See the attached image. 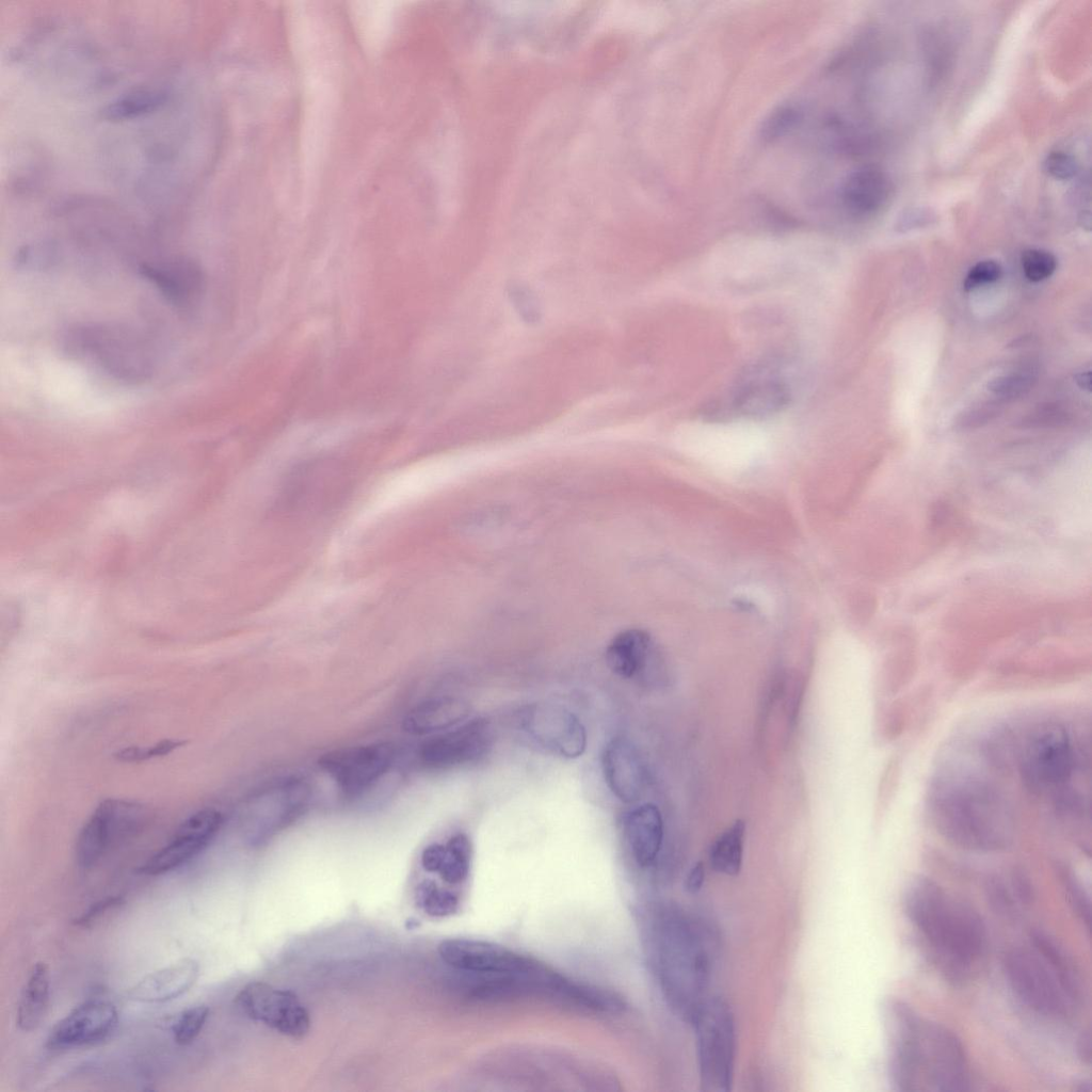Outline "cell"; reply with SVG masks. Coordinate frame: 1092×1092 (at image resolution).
<instances>
[{"label": "cell", "mask_w": 1092, "mask_h": 1092, "mask_svg": "<svg viewBox=\"0 0 1092 1092\" xmlns=\"http://www.w3.org/2000/svg\"><path fill=\"white\" fill-rule=\"evenodd\" d=\"M703 927L674 904L654 909L648 927L651 956L664 995L691 1022L707 998L710 953Z\"/></svg>", "instance_id": "obj_1"}, {"label": "cell", "mask_w": 1092, "mask_h": 1092, "mask_svg": "<svg viewBox=\"0 0 1092 1092\" xmlns=\"http://www.w3.org/2000/svg\"><path fill=\"white\" fill-rule=\"evenodd\" d=\"M906 917L952 980H962L982 953L986 932L974 906L949 897L932 879L918 876L904 892Z\"/></svg>", "instance_id": "obj_2"}, {"label": "cell", "mask_w": 1092, "mask_h": 1092, "mask_svg": "<svg viewBox=\"0 0 1092 1092\" xmlns=\"http://www.w3.org/2000/svg\"><path fill=\"white\" fill-rule=\"evenodd\" d=\"M931 815L937 830L965 849L995 851L1011 838L1008 805L986 780L968 772H951L934 784Z\"/></svg>", "instance_id": "obj_3"}, {"label": "cell", "mask_w": 1092, "mask_h": 1092, "mask_svg": "<svg viewBox=\"0 0 1092 1092\" xmlns=\"http://www.w3.org/2000/svg\"><path fill=\"white\" fill-rule=\"evenodd\" d=\"M694 1027L702 1089L727 1092L734 1077L736 1033L733 1013L720 998L707 997L694 1013Z\"/></svg>", "instance_id": "obj_4"}, {"label": "cell", "mask_w": 1092, "mask_h": 1092, "mask_svg": "<svg viewBox=\"0 0 1092 1092\" xmlns=\"http://www.w3.org/2000/svg\"><path fill=\"white\" fill-rule=\"evenodd\" d=\"M1078 755L1067 728L1057 722L1039 725L1021 754L1022 778L1034 793H1057L1071 782Z\"/></svg>", "instance_id": "obj_5"}, {"label": "cell", "mask_w": 1092, "mask_h": 1092, "mask_svg": "<svg viewBox=\"0 0 1092 1092\" xmlns=\"http://www.w3.org/2000/svg\"><path fill=\"white\" fill-rule=\"evenodd\" d=\"M1003 967L1012 991L1030 1009L1045 1015L1066 1016L1076 1003L1034 949L1008 950Z\"/></svg>", "instance_id": "obj_6"}, {"label": "cell", "mask_w": 1092, "mask_h": 1092, "mask_svg": "<svg viewBox=\"0 0 1092 1092\" xmlns=\"http://www.w3.org/2000/svg\"><path fill=\"white\" fill-rule=\"evenodd\" d=\"M929 1090L968 1091L970 1071L961 1039L950 1028L922 1019L920 1040V1079Z\"/></svg>", "instance_id": "obj_7"}, {"label": "cell", "mask_w": 1092, "mask_h": 1092, "mask_svg": "<svg viewBox=\"0 0 1092 1092\" xmlns=\"http://www.w3.org/2000/svg\"><path fill=\"white\" fill-rule=\"evenodd\" d=\"M883 1016L893 1089L899 1092L916 1091L920 1082L922 1018L910 1005L895 997L885 1001Z\"/></svg>", "instance_id": "obj_8"}, {"label": "cell", "mask_w": 1092, "mask_h": 1092, "mask_svg": "<svg viewBox=\"0 0 1092 1092\" xmlns=\"http://www.w3.org/2000/svg\"><path fill=\"white\" fill-rule=\"evenodd\" d=\"M440 959L460 973L537 977L549 967L503 946L472 938H448L437 948Z\"/></svg>", "instance_id": "obj_9"}, {"label": "cell", "mask_w": 1092, "mask_h": 1092, "mask_svg": "<svg viewBox=\"0 0 1092 1092\" xmlns=\"http://www.w3.org/2000/svg\"><path fill=\"white\" fill-rule=\"evenodd\" d=\"M145 810L136 802L106 799L82 825L75 844L79 867L94 866L111 844L135 832L144 822Z\"/></svg>", "instance_id": "obj_10"}, {"label": "cell", "mask_w": 1092, "mask_h": 1092, "mask_svg": "<svg viewBox=\"0 0 1092 1092\" xmlns=\"http://www.w3.org/2000/svg\"><path fill=\"white\" fill-rule=\"evenodd\" d=\"M523 732L541 749L566 759L580 757L587 749V732L567 708L552 703H534L519 713Z\"/></svg>", "instance_id": "obj_11"}, {"label": "cell", "mask_w": 1092, "mask_h": 1092, "mask_svg": "<svg viewBox=\"0 0 1092 1092\" xmlns=\"http://www.w3.org/2000/svg\"><path fill=\"white\" fill-rule=\"evenodd\" d=\"M235 1002L246 1017L284 1035L302 1039L309 1030V1014L290 991L254 981L241 989Z\"/></svg>", "instance_id": "obj_12"}, {"label": "cell", "mask_w": 1092, "mask_h": 1092, "mask_svg": "<svg viewBox=\"0 0 1092 1092\" xmlns=\"http://www.w3.org/2000/svg\"><path fill=\"white\" fill-rule=\"evenodd\" d=\"M394 758L390 744L370 743L327 753L320 766L346 796L355 797L379 782L389 771Z\"/></svg>", "instance_id": "obj_13"}, {"label": "cell", "mask_w": 1092, "mask_h": 1092, "mask_svg": "<svg viewBox=\"0 0 1092 1092\" xmlns=\"http://www.w3.org/2000/svg\"><path fill=\"white\" fill-rule=\"evenodd\" d=\"M309 789L300 780L278 782L252 800L246 822L248 838L253 842L266 841L295 821L306 809Z\"/></svg>", "instance_id": "obj_14"}, {"label": "cell", "mask_w": 1092, "mask_h": 1092, "mask_svg": "<svg viewBox=\"0 0 1092 1092\" xmlns=\"http://www.w3.org/2000/svg\"><path fill=\"white\" fill-rule=\"evenodd\" d=\"M75 337L79 350L121 379H142L150 370L144 344L125 332L92 327L81 330Z\"/></svg>", "instance_id": "obj_15"}, {"label": "cell", "mask_w": 1092, "mask_h": 1092, "mask_svg": "<svg viewBox=\"0 0 1092 1092\" xmlns=\"http://www.w3.org/2000/svg\"><path fill=\"white\" fill-rule=\"evenodd\" d=\"M488 723L473 719L428 739L420 748L421 762L434 770H448L476 762L492 748Z\"/></svg>", "instance_id": "obj_16"}, {"label": "cell", "mask_w": 1092, "mask_h": 1092, "mask_svg": "<svg viewBox=\"0 0 1092 1092\" xmlns=\"http://www.w3.org/2000/svg\"><path fill=\"white\" fill-rule=\"evenodd\" d=\"M223 823L222 814L213 808L200 809L186 818L172 838L139 868L147 876L168 872L202 852L215 837Z\"/></svg>", "instance_id": "obj_17"}, {"label": "cell", "mask_w": 1092, "mask_h": 1092, "mask_svg": "<svg viewBox=\"0 0 1092 1092\" xmlns=\"http://www.w3.org/2000/svg\"><path fill=\"white\" fill-rule=\"evenodd\" d=\"M118 1012L106 999H89L60 1019L47 1039L50 1048H69L106 1039L116 1027Z\"/></svg>", "instance_id": "obj_18"}, {"label": "cell", "mask_w": 1092, "mask_h": 1092, "mask_svg": "<svg viewBox=\"0 0 1092 1092\" xmlns=\"http://www.w3.org/2000/svg\"><path fill=\"white\" fill-rule=\"evenodd\" d=\"M605 782L624 803L638 801L645 788V770L636 746L627 739L610 740L601 754Z\"/></svg>", "instance_id": "obj_19"}, {"label": "cell", "mask_w": 1092, "mask_h": 1092, "mask_svg": "<svg viewBox=\"0 0 1092 1092\" xmlns=\"http://www.w3.org/2000/svg\"><path fill=\"white\" fill-rule=\"evenodd\" d=\"M198 963L182 959L139 980L127 991V997L136 1002L157 1003L175 999L188 992L197 980Z\"/></svg>", "instance_id": "obj_20"}, {"label": "cell", "mask_w": 1092, "mask_h": 1092, "mask_svg": "<svg viewBox=\"0 0 1092 1092\" xmlns=\"http://www.w3.org/2000/svg\"><path fill=\"white\" fill-rule=\"evenodd\" d=\"M624 833L637 864L641 867L653 865L663 841V820L659 808L645 803L631 809L624 819Z\"/></svg>", "instance_id": "obj_21"}, {"label": "cell", "mask_w": 1092, "mask_h": 1092, "mask_svg": "<svg viewBox=\"0 0 1092 1092\" xmlns=\"http://www.w3.org/2000/svg\"><path fill=\"white\" fill-rule=\"evenodd\" d=\"M141 272L177 306L191 304L202 291L203 275L192 261L177 259L144 264Z\"/></svg>", "instance_id": "obj_22"}, {"label": "cell", "mask_w": 1092, "mask_h": 1092, "mask_svg": "<svg viewBox=\"0 0 1092 1092\" xmlns=\"http://www.w3.org/2000/svg\"><path fill=\"white\" fill-rule=\"evenodd\" d=\"M469 705L454 696L441 695L415 705L403 719V728L412 735L438 734L463 723Z\"/></svg>", "instance_id": "obj_23"}, {"label": "cell", "mask_w": 1092, "mask_h": 1092, "mask_svg": "<svg viewBox=\"0 0 1092 1092\" xmlns=\"http://www.w3.org/2000/svg\"><path fill=\"white\" fill-rule=\"evenodd\" d=\"M654 653L651 635L639 628L625 629L609 642L605 658L608 668L617 676L630 679L648 664Z\"/></svg>", "instance_id": "obj_24"}, {"label": "cell", "mask_w": 1092, "mask_h": 1092, "mask_svg": "<svg viewBox=\"0 0 1092 1092\" xmlns=\"http://www.w3.org/2000/svg\"><path fill=\"white\" fill-rule=\"evenodd\" d=\"M893 193L888 177L874 167L852 172L844 182L841 197L852 212L869 214L880 210Z\"/></svg>", "instance_id": "obj_25"}, {"label": "cell", "mask_w": 1092, "mask_h": 1092, "mask_svg": "<svg viewBox=\"0 0 1092 1092\" xmlns=\"http://www.w3.org/2000/svg\"><path fill=\"white\" fill-rule=\"evenodd\" d=\"M49 996V969L44 962H37L30 971L18 1003L16 1024L20 1030L31 1031L41 1025L48 1011Z\"/></svg>", "instance_id": "obj_26"}, {"label": "cell", "mask_w": 1092, "mask_h": 1092, "mask_svg": "<svg viewBox=\"0 0 1092 1092\" xmlns=\"http://www.w3.org/2000/svg\"><path fill=\"white\" fill-rule=\"evenodd\" d=\"M745 823L738 819L723 831L712 842L709 850L711 868L722 874L739 873L743 860Z\"/></svg>", "instance_id": "obj_27"}, {"label": "cell", "mask_w": 1092, "mask_h": 1092, "mask_svg": "<svg viewBox=\"0 0 1092 1092\" xmlns=\"http://www.w3.org/2000/svg\"><path fill=\"white\" fill-rule=\"evenodd\" d=\"M1030 942L1033 949L1058 976L1066 993L1077 1002L1080 993L1078 977L1061 947L1048 934L1038 929L1031 930Z\"/></svg>", "instance_id": "obj_28"}, {"label": "cell", "mask_w": 1092, "mask_h": 1092, "mask_svg": "<svg viewBox=\"0 0 1092 1092\" xmlns=\"http://www.w3.org/2000/svg\"><path fill=\"white\" fill-rule=\"evenodd\" d=\"M444 847V855L437 873L448 884H460L467 879L470 870L472 855L470 839L464 833H456L447 840Z\"/></svg>", "instance_id": "obj_29"}, {"label": "cell", "mask_w": 1092, "mask_h": 1092, "mask_svg": "<svg viewBox=\"0 0 1092 1092\" xmlns=\"http://www.w3.org/2000/svg\"><path fill=\"white\" fill-rule=\"evenodd\" d=\"M416 904L429 916L447 917L459 910V898L452 892L439 887L435 882L424 880L415 890Z\"/></svg>", "instance_id": "obj_30"}, {"label": "cell", "mask_w": 1092, "mask_h": 1092, "mask_svg": "<svg viewBox=\"0 0 1092 1092\" xmlns=\"http://www.w3.org/2000/svg\"><path fill=\"white\" fill-rule=\"evenodd\" d=\"M355 9L358 18L357 26L360 29L364 41L371 47L381 44L391 23L394 9L381 3Z\"/></svg>", "instance_id": "obj_31"}, {"label": "cell", "mask_w": 1092, "mask_h": 1092, "mask_svg": "<svg viewBox=\"0 0 1092 1092\" xmlns=\"http://www.w3.org/2000/svg\"><path fill=\"white\" fill-rule=\"evenodd\" d=\"M984 894L995 914L1006 919L1017 916V904L1012 890L999 876H991L984 884Z\"/></svg>", "instance_id": "obj_32"}, {"label": "cell", "mask_w": 1092, "mask_h": 1092, "mask_svg": "<svg viewBox=\"0 0 1092 1092\" xmlns=\"http://www.w3.org/2000/svg\"><path fill=\"white\" fill-rule=\"evenodd\" d=\"M186 743L180 739H163L149 745H130L117 750L113 756L122 762H141L173 753Z\"/></svg>", "instance_id": "obj_33"}, {"label": "cell", "mask_w": 1092, "mask_h": 1092, "mask_svg": "<svg viewBox=\"0 0 1092 1092\" xmlns=\"http://www.w3.org/2000/svg\"><path fill=\"white\" fill-rule=\"evenodd\" d=\"M208 1016L209 1008L206 1006H195L182 1011L172 1027L175 1042L179 1045L192 1042L203 1029Z\"/></svg>", "instance_id": "obj_34"}, {"label": "cell", "mask_w": 1092, "mask_h": 1092, "mask_svg": "<svg viewBox=\"0 0 1092 1092\" xmlns=\"http://www.w3.org/2000/svg\"><path fill=\"white\" fill-rule=\"evenodd\" d=\"M161 94L150 91L135 92L114 101L107 109L109 117H127L143 113L160 103Z\"/></svg>", "instance_id": "obj_35"}, {"label": "cell", "mask_w": 1092, "mask_h": 1092, "mask_svg": "<svg viewBox=\"0 0 1092 1092\" xmlns=\"http://www.w3.org/2000/svg\"><path fill=\"white\" fill-rule=\"evenodd\" d=\"M1021 262L1025 276L1031 282L1046 279L1057 267L1056 257L1051 253L1038 248L1025 251Z\"/></svg>", "instance_id": "obj_36"}, {"label": "cell", "mask_w": 1092, "mask_h": 1092, "mask_svg": "<svg viewBox=\"0 0 1092 1092\" xmlns=\"http://www.w3.org/2000/svg\"><path fill=\"white\" fill-rule=\"evenodd\" d=\"M1061 880L1065 897L1067 898L1071 908L1087 928H1089L1091 922V910L1090 900L1085 888L1070 871L1063 870L1061 873Z\"/></svg>", "instance_id": "obj_37"}, {"label": "cell", "mask_w": 1092, "mask_h": 1092, "mask_svg": "<svg viewBox=\"0 0 1092 1092\" xmlns=\"http://www.w3.org/2000/svg\"><path fill=\"white\" fill-rule=\"evenodd\" d=\"M125 904L123 896H109L90 905L84 912L77 916L73 924L81 928H90L103 916Z\"/></svg>", "instance_id": "obj_38"}, {"label": "cell", "mask_w": 1092, "mask_h": 1092, "mask_svg": "<svg viewBox=\"0 0 1092 1092\" xmlns=\"http://www.w3.org/2000/svg\"><path fill=\"white\" fill-rule=\"evenodd\" d=\"M989 389L999 397H1017L1031 387V378L1022 373H1011L993 379Z\"/></svg>", "instance_id": "obj_39"}, {"label": "cell", "mask_w": 1092, "mask_h": 1092, "mask_svg": "<svg viewBox=\"0 0 1092 1092\" xmlns=\"http://www.w3.org/2000/svg\"><path fill=\"white\" fill-rule=\"evenodd\" d=\"M509 296L525 321L536 322L540 319L537 301L526 286L512 284L509 286Z\"/></svg>", "instance_id": "obj_40"}, {"label": "cell", "mask_w": 1092, "mask_h": 1092, "mask_svg": "<svg viewBox=\"0 0 1092 1092\" xmlns=\"http://www.w3.org/2000/svg\"><path fill=\"white\" fill-rule=\"evenodd\" d=\"M1001 267L994 260H983L970 268L965 276L963 286L965 290H973L980 286L991 284L1001 276Z\"/></svg>", "instance_id": "obj_41"}, {"label": "cell", "mask_w": 1092, "mask_h": 1092, "mask_svg": "<svg viewBox=\"0 0 1092 1092\" xmlns=\"http://www.w3.org/2000/svg\"><path fill=\"white\" fill-rule=\"evenodd\" d=\"M1045 172L1056 179H1069L1076 173L1075 159L1064 151H1053L1044 161Z\"/></svg>", "instance_id": "obj_42"}, {"label": "cell", "mask_w": 1092, "mask_h": 1092, "mask_svg": "<svg viewBox=\"0 0 1092 1092\" xmlns=\"http://www.w3.org/2000/svg\"><path fill=\"white\" fill-rule=\"evenodd\" d=\"M1011 890L1016 901L1023 906L1033 903L1034 889L1028 876L1021 870H1013L1011 876Z\"/></svg>", "instance_id": "obj_43"}, {"label": "cell", "mask_w": 1092, "mask_h": 1092, "mask_svg": "<svg viewBox=\"0 0 1092 1092\" xmlns=\"http://www.w3.org/2000/svg\"><path fill=\"white\" fill-rule=\"evenodd\" d=\"M444 848L443 844L435 842L423 849L421 853V866L424 870L429 872L438 871L444 855Z\"/></svg>", "instance_id": "obj_44"}, {"label": "cell", "mask_w": 1092, "mask_h": 1092, "mask_svg": "<svg viewBox=\"0 0 1092 1092\" xmlns=\"http://www.w3.org/2000/svg\"><path fill=\"white\" fill-rule=\"evenodd\" d=\"M705 881V867L702 862L695 863L685 879V889L692 895L697 894Z\"/></svg>", "instance_id": "obj_45"}, {"label": "cell", "mask_w": 1092, "mask_h": 1092, "mask_svg": "<svg viewBox=\"0 0 1092 1092\" xmlns=\"http://www.w3.org/2000/svg\"><path fill=\"white\" fill-rule=\"evenodd\" d=\"M793 121H794L793 111H791V110H781V112L776 113L773 116L772 121H770L768 123V126H767V133H768V135L772 136V135L778 134L782 130L787 128L788 123L790 124Z\"/></svg>", "instance_id": "obj_46"}, {"label": "cell", "mask_w": 1092, "mask_h": 1092, "mask_svg": "<svg viewBox=\"0 0 1092 1092\" xmlns=\"http://www.w3.org/2000/svg\"><path fill=\"white\" fill-rule=\"evenodd\" d=\"M1076 1047L1079 1059L1089 1065L1092 1059L1091 1034L1089 1031H1085L1080 1034L1077 1040Z\"/></svg>", "instance_id": "obj_47"}, {"label": "cell", "mask_w": 1092, "mask_h": 1092, "mask_svg": "<svg viewBox=\"0 0 1092 1092\" xmlns=\"http://www.w3.org/2000/svg\"><path fill=\"white\" fill-rule=\"evenodd\" d=\"M1090 379H1091V376H1090V371H1087V372H1081V373H1079V374H1078V375L1076 376V382H1077V384H1078V385H1079V386H1080V387H1081L1082 389H1087V390H1090V385H1091V380H1090Z\"/></svg>", "instance_id": "obj_48"}, {"label": "cell", "mask_w": 1092, "mask_h": 1092, "mask_svg": "<svg viewBox=\"0 0 1092 1092\" xmlns=\"http://www.w3.org/2000/svg\"><path fill=\"white\" fill-rule=\"evenodd\" d=\"M1075 1090L1077 1092H1091L1092 1091L1091 1082L1088 1081V1080H1081L1080 1082L1077 1083V1086L1075 1087Z\"/></svg>", "instance_id": "obj_49"}]
</instances>
